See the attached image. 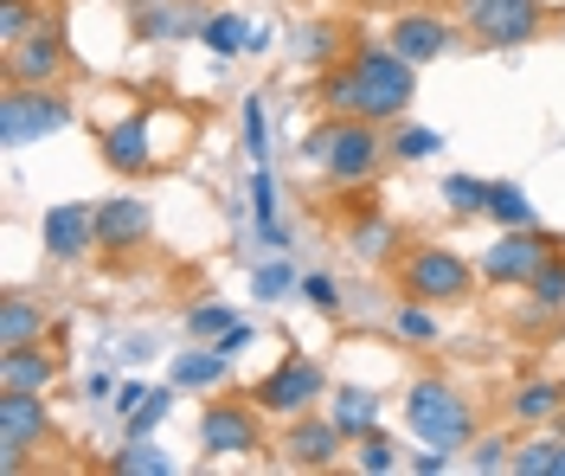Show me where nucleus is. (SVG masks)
I'll return each instance as SVG.
<instances>
[{
    "mask_svg": "<svg viewBox=\"0 0 565 476\" xmlns=\"http://www.w3.org/2000/svg\"><path fill=\"white\" fill-rule=\"evenodd\" d=\"M289 290H302V277H296L282 257H270V264H257V271H250V296H257V303H282Z\"/></svg>",
    "mask_w": 565,
    "mask_h": 476,
    "instance_id": "obj_33",
    "label": "nucleus"
},
{
    "mask_svg": "<svg viewBox=\"0 0 565 476\" xmlns=\"http://www.w3.org/2000/svg\"><path fill=\"white\" fill-rule=\"evenodd\" d=\"M250 213H257V239L264 245H282V225H277V181H270V161L250 168Z\"/></svg>",
    "mask_w": 565,
    "mask_h": 476,
    "instance_id": "obj_23",
    "label": "nucleus"
},
{
    "mask_svg": "<svg viewBox=\"0 0 565 476\" xmlns=\"http://www.w3.org/2000/svg\"><path fill=\"white\" fill-rule=\"evenodd\" d=\"M559 412H565V380H521V387H514V400H508V419H514V425H527V432L559 425Z\"/></svg>",
    "mask_w": 565,
    "mask_h": 476,
    "instance_id": "obj_18",
    "label": "nucleus"
},
{
    "mask_svg": "<svg viewBox=\"0 0 565 476\" xmlns=\"http://www.w3.org/2000/svg\"><path fill=\"white\" fill-rule=\"evenodd\" d=\"M245 155H250V168L270 161V129H264V104L257 97H245Z\"/></svg>",
    "mask_w": 565,
    "mask_h": 476,
    "instance_id": "obj_39",
    "label": "nucleus"
},
{
    "mask_svg": "<svg viewBox=\"0 0 565 476\" xmlns=\"http://www.w3.org/2000/svg\"><path fill=\"white\" fill-rule=\"evenodd\" d=\"M412 470H418V476H444V470H450V451H444V444H430V451L412 457Z\"/></svg>",
    "mask_w": 565,
    "mask_h": 476,
    "instance_id": "obj_42",
    "label": "nucleus"
},
{
    "mask_svg": "<svg viewBox=\"0 0 565 476\" xmlns=\"http://www.w3.org/2000/svg\"><path fill=\"white\" fill-rule=\"evenodd\" d=\"M250 341H257V329H250V322H232V329L218 335V341H212V348H225V355H232V361H238V355H245Z\"/></svg>",
    "mask_w": 565,
    "mask_h": 476,
    "instance_id": "obj_41",
    "label": "nucleus"
},
{
    "mask_svg": "<svg viewBox=\"0 0 565 476\" xmlns=\"http://www.w3.org/2000/svg\"><path fill=\"white\" fill-rule=\"evenodd\" d=\"M26 341H45V303L13 290L0 296V348H26Z\"/></svg>",
    "mask_w": 565,
    "mask_h": 476,
    "instance_id": "obj_21",
    "label": "nucleus"
},
{
    "mask_svg": "<svg viewBox=\"0 0 565 476\" xmlns=\"http://www.w3.org/2000/svg\"><path fill=\"white\" fill-rule=\"evenodd\" d=\"M316 97H321V110H328V116H360V77H353L348 59L321 72V91H316Z\"/></svg>",
    "mask_w": 565,
    "mask_h": 476,
    "instance_id": "obj_24",
    "label": "nucleus"
},
{
    "mask_svg": "<svg viewBox=\"0 0 565 476\" xmlns=\"http://www.w3.org/2000/svg\"><path fill=\"white\" fill-rule=\"evenodd\" d=\"M392 335H398V341H418V348H424V341H437V309L405 296V303L392 309Z\"/></svg>",
    "mask_w": 565,
    "mask_h": 476,
    "instance_id": "obj_30",
    "label": "nucleus"
},
{
    "mask_svg": "<svg viewBox=\"0 0 565 476\" xmlns=\"http://www.w3.org/2000/svg\"><path fill=\"white\" fill-rule=\"evenodd\" d=\"M328 400V373H321L316 355H282L264 380H250V405L264 419H302Z\"/></svg>",
    "mask_w": 565,
    "mask_h": 476,
    "instance_id": "obj_6",
    "label": "nucleus"
},
{
    "mask_svg": "<svg viewBox=\"0 0 565 476\" xmlns=\"http://www.w3.org/2000/svg\"><path fill=\"white\" fill-rule=\"evenodd\" d=\"M392 245H398V225H392V220H360V225H353V252H360V257H373V264H380V257H392Z\"/></svg>",
    "mask_w": 565,
    "mask_h": 476,
    "instance_id": "obj_36",
    "label": "nucleus"
},
{
    "mask_svg": "<svg viewBox=\"0 0 565 476\" xmlns=\"http://www.w3.org/2000/svg\"><path fill=\"white\" fill-rule=\"evenodd\" d=\"M469 464H476L482 476L514 470V444L501 438V432H476V444H469Z\"/></svg>",
    "mask_w": 565,
    "mask_h": 476,
    "instance_id": "obj_35",
    "label": "nucleus"
},
{
    "mask_svg": "<svg viewBox=\"0 0 565 476\" xmlns=\"http://www.w3.org/2000/svg\"><path fill=\"white\" fill-rule=\"evenodd\" d=\"M232 322H238V316H232L225 303H193V309H186V335H193V341H218Z\"/></svg>",
    "mask_w": 565,
    "mask_h": 476,
    "instance_id": "obj_38",
    "label": "nucleus"
},
{
    "mask_svg": "<svg viewBox=\"0 0 565 476\" xmlns=\"http://www.w3.org/2000/svg\"><path fill=\"white\" fill-rule=\"evenodd\" d=\"M302 296H309V309H321V316H334V309H341L334 277H321V271H309V277H302Z\"/></svg>",
    "mask_w": 565,
    "mask_h": 476,
    "instance_id": "obj_40",
    "label": "nucleus"
},
{
    "mask_svg": "<svg viewBox=\"0 0 565 476\" xmlns=\"http://www.w3.org/2000/svg\"><path fill=\"white\" fill-rule=\"evenodd\" d=\"M476 284H482V271L450 245H412L398 257V296L430 303V309H462L476 296Z\"/></svg>",
    "mask_w": 565,
    "mask_h": 476,
    "instance_id": "obj_3",
    "label": "nucleus"
},
{
    "mask_svg": "<svg viewBox=\"0 0 565 476\" xmlns=\"http://www.w3.org/2000/svg\"><path fill=\"white\" fill-rule=\"evenodd\" d=\"M405 425H412L424 444H444V451H469L476 432H482L469 393H457V380H437V373H418V380L405 387Z\"/></svg>",
    "mask_w": 565,
    "mask_h": 476,
    "instance_id": "obj_2",
    "label": "nucleus"
},
{
    "mask_svg": "<svg viewBox=\"0 0 565 476\" xmlns=\"http://www.w3.org/2000/svg\"><path fill=\"white\" fill-rule=\"evenodd\" d=\"M457 20L476 45L508 52V45H533V39L546 33L553 7L546 0H457Z\"/></svg>",
    "mask_w": 565,
    "mask_h": 476,
    "instance_id": "obj_5",
    "label": "nucleus"
},
{
    "mask_svg": "<svg viewBox=\"0 0 565 476\" xmlns=\"http://www.w3.org/2000/svg\"><path fill=\"white\" fill-rule=\"evenodd\" d=\"M527 290H533V303H540L546 316H559V309H565V252H553L540 271H533Z\"/></svg>",
    "mask_w": 565,
    "mask_h": 476,
    "instance_id": "obj_32",
    "label": "nucleus"
},
{
    "mask_svg": "<svg viewBox=\"0 0 565 476\" xmlns=\"http://www.w3.org/2000/svg\"><path fill=\"white\" fill-rule=\"evenodd\" d=\"M174 464H168V451L154 438H129L116 457H109V476H168Z\"/></svg>",
    "mask_w": 565,
    "mask_h": 476,
    "instance_id": "obj_25",
    "label": "nucleus"
},
{
    "mask_svg": "<svg viewBox=\"0 0 565 476\" xmlns=\"http://www.w3.org/2000/svg\"><path fill=\"white\" fill-rule=\"evenodd\" d=\"M232 380V355L225 348H212V341H200V348H186L174 361V387L180 393H218Z\"/></svg>",
    "mask_w": 565,
    "mask_h": 476,
    "instance_id": "obj_19",
    "label": "nucleus"
},
{
    "mask_svg": "<svg viewBox=\"0 0 565 476\" xmlns=\"http://www.w3.org/2000/svg\"><path fill=\"white\" fill-rule=\"evenodd\" d=\"M386 45L405 52L412 65H430V59H444V52L457 45V20L437 13V7H405V13L386 27Z\"/></svg>",
    "mask_w": 565,
    "mask_h": 476,
    "instance_id": "obj_14",
    "label": "nucleus"
},
{
    "mask_svg": "<svg viewBox=\"0 0 565 476\" xmlns=\"http://www.w3.org/2000/svg\"><path fill=\"white\" fill-rule=\"evenodd\" d=\"M444 207H450L457 220H489V181H476V174H450V181H444Z\"/></svg>",
    "mask_w": 565,
    "mask_h": 476,
    "instance_id": "obj_29",
    "label": "nucleus"
},
{
    "mask_svg": "<svg viewBox=\"0 0 565 476\" xmlns=\"http://www.w3.org/2000/svg\"><path fill=\"white\" fill-rule=\"evenodd\" d=\"M65 72H71V45H65V27L52 13L20 45H7V84H58Z\"/></svg>",
    "mask_w": 565,
    "mask_h": 476,
    "instance_id": "obj_11",
    "label": "nucleus"
},
{
    "mask_svg": "<svg viewBox=\"0 0 565 476\" xmlns=\"http://www.w3.org/2000/svg\"><path fill=\"white\" fill-rule=\"evenodd\" d=\"M97 155H104V168L116 181H141V174H154V136H148V110L122 116V123H109L104 136H97Z\"/></svg>",
    "mask_w": 565,
    "mask_h": 476,
    "instance_id": "obj_16",
    "label": "nucleus"
},
{
    "mask_svg": "<svg viewBox=\"0 0 565 476\" xmlns=\"http://www.w3.org/2000/svg\"><path fill=\"white\" fill-rule=\"evenodd\" d=\"M168 412H174V393H168V387H154V393H148L136 412H129V438H154Z\"/></svg>",
    "mask_w": 565,
    "mask_h": 476,
    "instance_id": "obj_37",
    "label": "nucleus"
},
{
    "mask_svg": "<svg viewBox=\"0 0 565 476\" xmlns=\"http://www.w3.org/2000/svg\"><path fill=\"white\" fill-rule=\"evenodd\" d=\"M39 245L52 264H84L97 252V207L84 200H65V207H45L39 213Z\"/></svg>",
    "mask_w": 565,
    "mask_h": 476,
    "instance_id": "obj_12",
    "label": "nucleus"
},
{
    "mask_svg": "<svg viewBox=\"0 0 565 476\" xmlns=\"http://www.w3.org/2000/svg\"><path fill=\"white\" fill-rule=\"evenodd\" d=\"M328 419H334L348 438H366V432L380 425V393H373V387H334V393H328Z\"/></svg>",
    "mask_w": 565,
    "mask_h": 476,
    "instance_id": "obj_22",
    "label": "nucleus"
},
{
    "mask_svg": "<svg viewBox=\"0 0 565 476\" xmlns=\"http://www.w3.org/2000/svg\"><path fill=\"white\" fill-rule=\"evenodd\" d=\"M353 464H360L366 476H392V470H398V444H392L386 432L373 425L366 438H353Z\"/></svg>",
    "mask_w": 565,
    "mask_h": 476,
    "instance_id": "obj_31",
    "label": "nucleus"
},
{
    "mask_svg": "<svg viewBox=\"0 0 565 476\" xmlns=\"http://www.w3.org/2000/svg\"><path fill=\"white\" fill-rule=\"evenodd\" d=\"M141 400H148V387H122V393H116V412H122V419H129V412H136Z\"/></svg>",
    "mask_w": 565,
    "mask_h": 476,
    "instance_id": "obj_43",
    "label": "nucleus"
},
{
    "mask_svg": "<svg viewBox=\"0 0 565 476\" xmlns=\"http://www.w3.org/2000/svg\"><path fill=\"white\" fill-rule=\"evenodd\" d=\"M559 380H565V373H559Z\"/></svg>",
    "mask_w": 565,
    "mask_h": 476,
    "instance_id": "obj_44",
    "label": "nucleus"
},
{
    "mask_svg": "<svg viewBox=\"0 0 565 476\" xmlns=\"http://www.w3.org/2000/svg\"><path fill=\"white\" fill-rule=\"evenodd\" d=\"M200 45H206L212 59L264 52V27H250L245 13H212V20H200Z\"/></svg>",
    "mask_w": 565,
    "mask_h": 476,
    "instance_id": "obj_20",
    "label": "nucleus"
},
{
    "mask_svg": "<svg viewBox=\"0 0 565 476\" xmlns=\"http://www.w3.org/2000/svg\"><path fill=\"white\" fill-rule=\"evenodd\" d=\"M39 20H45V7H39V0H0V52H7V45H20Z\"/></svg>",
    "mask_w": 565,
    "mask_h": 476,
    "instance_id": "obj_34",
    "label": "nucleus"
},
{
    "mask_svg": "<svg viewBox=\"0 0 565 476\" xmlns=\"http://www.w3.org/2000/svg\"><path fill=\"white\" fill-rule=\"evenodd\" d=\"M489 220L494 225H540V213H533L521 181H489Z\"/></svg>",
    "mask_w": 565,
    "mask_h": 476,
    "instance_id": "obj_26",
    "label": "nucleus"
},
{
    "mask_svg": "<svg viewBox=\"0 0 565 476\" xmlns=\"http://www.w3.org/2000/svg\"><path fill=\"white\" fill-rule=\"evenodd\" d=\"M353 77H360V116L366 123H398L418 97V65L392 45H353L348 52Z\"/></svg>",
    "mask_w": 565,
    "mask_h": 476,
    "instance_id": "obj_4",
    "label": "nucleus"
},
{
    "mask_svg": "<svg viewBox=\"0 0 565 476\" xmlns=\"http://www.w3.org/2000/svg\"><path fill=\"white\" fill-rule=\"evenodd\" d=\"M52 438V405L45 393H7L0 387V470H26V457Z\"/></svg>",
    "mask_w": 565,
    "mask_h": 476,
    "instance_id": "obj_9",
    "label": "nucleus"
},
{
    "mask_svg": "<svg viewBox=\"0 0 565 476\" xmlns=\"http://www.w3.org/2000/svg\"><path fill=\"white\" fill-rule=\"evenodd\" d=\"M553 252H565L553 232H540V225H501V239L482 252L476 271H482V284H494V290H508V284H521V290H527L533 271H540Z\"/></svg>",
    "mask_w": 565,
    "mask_h": 476,
    "instance_id": "obj_8",
    "label": "nucleus"
},
{
    "mask_svg": "<svg viewBox=\"0 0 565 476\" xmlns=\"http://www.w3.org/2000/svg\"><path fill=\"white\" fill-rule=\"evenodd\" d=\"M200 451L206 457H250V451H264V412L250 400H212L200 412Z\"/></svg>",
    "mask_w": 565,
    "mask_h": 476,
    "instance_id": "obj_10",
    "label": "nucleus"
},
{
    "mask_svg": "<svg viewBox=\"0 0 565 476\" xmlns=\"http://www.w3.org/2000/svg\"><path fill=\"white\" fill-rule=\"evenodd\" d=\"M0 387L7 393H52L58 387V355H45V341L0 348Z\"/></svg>",
    "mask_w": 565,
    "mask_h": 476,
    "instance_id": "obj_17",
    "label": "nucleus"
},
{
    "mask_svg": "<svg viewBox=\"0 0 565 476\" xmlns=\"http://www.w3.org/2000/svg\"><path fill=\"white\" fill-rule=\"evenodd\" d=\"M386 148H392V161H430L437 148H444V136L437 129H424V123H392V136H386Z\"/></svg>",
    "mask_w": 565,
    "mask_h": 476,
    "instance_id": "obj_28",
    "label": "nucleus"
},
{
    "mask_svg": "<svg viewBox=\"0 0 565 476\" xmlns=\"http://www.w3.org/2000/svg\"><path fill=\"white\" fill-rule=\"evenodd\" d=\"M341 451H348V432L334 419H316V412L289 419V432H282V464L289 470H334Z\"/></svg>",
    "mask_w": 565,
    "mask_h": 476,
    "instance_id": "obj_15",
    "label": "nucleus"
},
{
    "mask_svg": "<svg viewBox=\"0 0 565 476\" xmlns=\"http://www.w3.org/2000/svg\"><path fill=\"white\" fill-rule=\"evenodd\" d=\"M559 451H565V432H533L527 444H514V476H553L559 470Z\"/></svg>",
    "mask_w": 565,
    "mask_h": 476,
    "instance_id": "obj_27",
    "label": "nucleus"
},
{
    "mask_svg": "<svg viewBox=\"0 0 565 476\" xmlns=\"http://www.w3.org/2000/svg\"><path fill=\"white\" fill-rule=\"evenodd\" d=\"M302 155L321 168V181L334 187V193H348V187H366L380 174V161H386V123H366V116H321L316 129H309V142Z\"/></svg>",
    "mask_w": 565,
    "mask_h": 476,
    "instance_id": "obj_1",
    "label": "nucleus"
},
{
    "mask_svg": "<svg viewBox=\"0 0 565 476\" xmlns=\"http://www.w3.org/2000/svg\"><path fill=\"white\" fill-rule=\"evenodd\" d=\"M71 129V104L52 91V84H7L0 91V142L7 148H26V142H45Z\"/></svg>",
    "mask_w": 565,
    "mask_h": 476,
    "instance_id": "obj_7",
    "label": "nucleus"
},
{
    "mask_svg": "<svg viewBox=\"0 0 565 476\" xmlns=\"http://www.w3.org/2000/svg\"><path fill=\"white\" fill-rule=\"evenodd\" d=\"M148 239H154V207H148V200H136V193L97 200V252L129 257V252H141Z\"/></svg>",
    "mask_w": 565,
    "mask_h": 476,
    "instance_id": "obj_13",
    "label": "nucleus"
}]
</instances>
